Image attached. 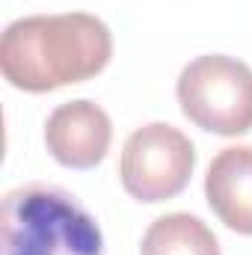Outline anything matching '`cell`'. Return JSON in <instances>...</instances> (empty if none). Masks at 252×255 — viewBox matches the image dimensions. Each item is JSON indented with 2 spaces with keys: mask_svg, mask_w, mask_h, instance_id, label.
Wrapping results in <instances>:
<instances>
[{
  "mask_svg": "<svg viewBox=\"0 0 252 255\" xmlns=\"http://www.w3.org/2000/svg\"><path fill=\"white\" fill-rule=\"evenodd\" d=\"M196 148L184 130L169 122H148L136 128L122 145L119 178L136 202H166L190 184Z\"/></svg>",
  "mask_w": 252,
  "mask_h": 255,
  "instance_id": "4",
  "label": "cell"
},
{
  "mask_svg": "<svg viewBox=\"0 0 252 255\" xmlns=\"http://www.w3.org/2000/svg\"><path fill=\"white\" fill-rule=\"evenodd\" d=\"M139 255H220V241L199 217L166 214L142 235Z\"/></svg>",
  "mask_w": 252,
  "mask_h": 255,
  "instance_id": "7",
  "label": "cell"
},
{
  "mask_svg": "<svg viewBox=\"0 0 252 255\" xmlns=\"http://www.w3.org/2000/svg\"><path fill=\"white\" fill-rule=\"evenodd\" d=\"M3 255H107L95 217L57 184H21L3 199Z\"/></svg>",
  "mask_w": 252,
  "mask_h": 255,
  "instance_id": "2",
  "label": "cell"
},
{
  "mask_svg": "<svg viewBox=\"0 0 252 255\" xmlns=\"http://www.w3.org/2000/svg\"><path fill=\"white\" fill-rule=\"evenodd\" d=\"M113 125L95 101L60 104L45 122V145L57 163L68 169H92L110 151Z\"/></svg>",
  "mask_w": 252,
  "mask_h": 255,
  "instance_id": "5",
  "label": "cell"
},
{
  "mask_svg": "<svg viewBox=\"0 0 252 255\" xmlns=\"http://www.w3.org/2000/svg\"><path fill=\"white\" fill-rule=\"evenodd\" d=\"M110 57V27L89 12L18 18L0 39V71L24 92H51L83 83L101 74Z\"/></svg>",
  "mask_w": 252,
  "mask_h": 255,
  "instance_id": "1",
  "label": "cell"
},
{
  "mask_svg": "<svg viewBox=\"0 0 252 255\" xmlns=\"http://www.w3.org/2000/svg\"><path fill=\"white\" fill-rule=\"evenodd\" d=\"M211 211L238 235H252V145L223 148L205 175Z\"/></svg>",
  "mask_w": 252,
  "mask_h": 255,
  "instance_id": "6",
  "label": "cell"
},
{
  "mask_svg": "<svg viewBox=\"0 0 252 255\" xmlns=\"http://www.w3.org/2000/svg\"><path fill=\"white\" fill-rule=\"evenodd\" d=\"M178 104L208 133L238 136L252 130V68L226 54H205L178 74Z\"/></svg>",
  "mask_w": 252,
  "mask_h": 255,
  "instance_id": "3",
  "label": "cell"
}]
</instances>
